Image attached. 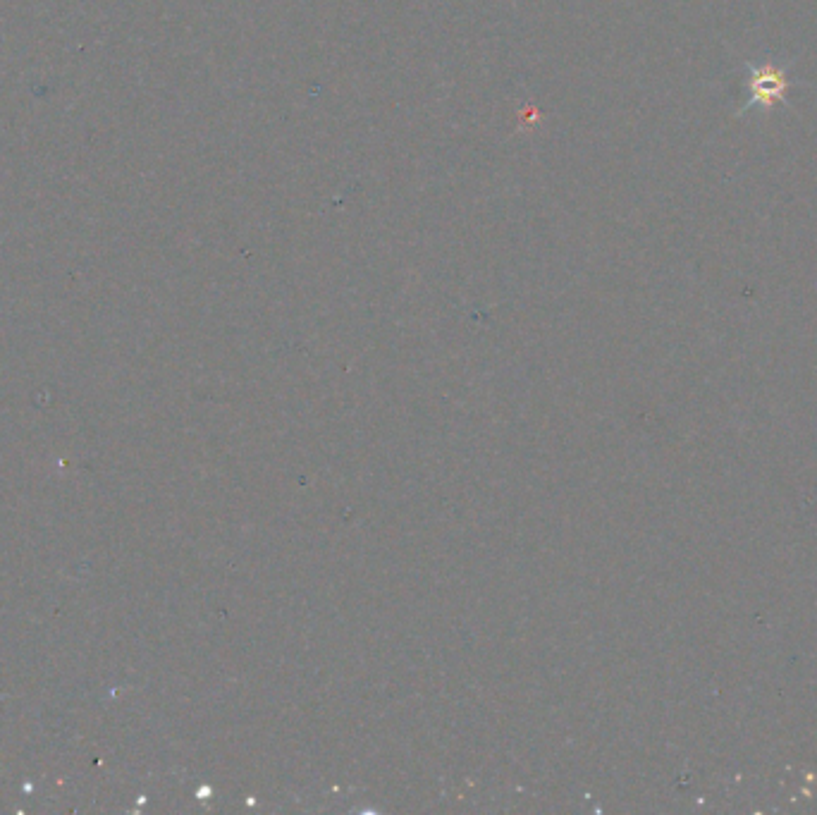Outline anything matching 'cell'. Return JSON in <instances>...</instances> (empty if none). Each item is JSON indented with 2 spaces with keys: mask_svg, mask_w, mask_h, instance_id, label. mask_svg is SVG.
I'll return each instance as SVG.
<instances>
[{
  "mask_svg": "<svg viewBox=\"0 0 817 815\" xmlns=\"http://www.w3.org/2000/svg\"><path fill=\"white\" fill-rule=\"evenodd\" d=\"M748 70V101L743 103L739 113H748V110L758 108L763 113H770L777 106H784L786 96H789L791 82L789 67L777 65L772 60H763V63H743Z\"/></svg>",
  "mask_w": 817,
  "mask_h": 815,
  "instance_id": "cell-1",
  "label": "cell"
}]
</instances>
